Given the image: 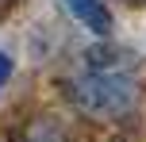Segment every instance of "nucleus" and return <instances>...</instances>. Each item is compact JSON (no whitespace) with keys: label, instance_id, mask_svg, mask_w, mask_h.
<instances>
[{"label":"nucleus","instance_id":"obj_1","mask_svg":"<svg viewBox=\"0 0 146 142\" xmlns=\"http://www.w3.org/2000/svg\"><path fill=\"white\" fill-rule=\"evenodd\" d=\"M69 100L85 115L96 119H119L139 104V77L135 69H85L81 77H73L66 85Z\"/></svg>","mask_w":146,"mask_h":142},{"label":"nucleus","instance_id":"obj_2","mask_svg":"<svg viewBox=\"0 0 146 142\" xmlns=\"http://www.w3.org/2000/svg\"><path fill=\"white\" fill-rule=\"evenodd\" d=\"M62 4H66L69 12H73V19H77L81 27H88L96 38H108L111 35L115 19H111V12H108L104 0H62Z\"/></svg>","mask_w":146,"mask_h":142},{"label":"nucleus","instance_id":"obj_3","mask_svg":"<svg viewBox=\"0 0 146 142\" xmlns=\"http://www.w3.org/2000/svg\"><path fill=\"white\" fill-rule=\"evenodd\" d=\"M23 142H62V131L54 127L50 119H38V123H31V127L23 131Z\"/></svg>","mask_w":146,"mask_h":142},{"label":"nucleus","instance_id":"obj_4","mask_svg":"<svg viewBox=\"0 0 146 142\" xmlns=\"http://www.w3.org/2000/svg\"><path fill=\"white\" fill-rule=\"evenodd\" d=\"M8 77H12V54H8V50H0V89L8 85Z\"/></svg>","mask_w":146,"mask_h":142},{"label":"nucleus","instance_id":"obj_5","mask_svg":"<svg viewBox=\"0 0 146 142\" xmlns=\"http://www.w3.org/2000/svg\"><path fill=\"white\" fill-rule=\"evenodd\" d=\"M15 4V0H0V12H8V8H12Z\"/></svg>","mask_w":146,"mask_h":142}]
</instances>
